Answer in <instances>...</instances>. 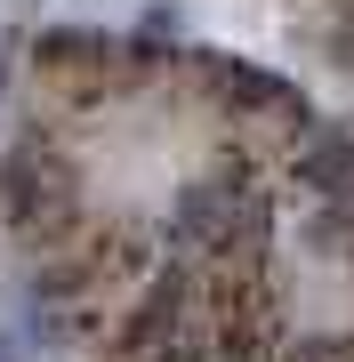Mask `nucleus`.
Listing matches in <instances>:
<instances>
[{
	"instance_id": "1",
	"label": "nucleus",
	"mask_w": 354,
	"mask_h": 362,
	"mask_svg": "<svg viewBox=\"0 0 354 362\" xmlns=\"http://www.w3.org/2000/svg\"><path fill=\"white\" fill-rule=\"evenodd\" d=\"M0 209H8V226H25V233H65L81 218L73 161L49 153V145H16V153L0 161Z\"/></svg>"
},
{
	"instance_id": "2",
	"label": "nucleus",
	"mask_w": 354,
	"mask_h": 362,
	"mask_svg": "<svg viewBox=\"0 0 354 362\" xmlns=\"http://www.w3.org/2000/svg\"><path fill=\"white\" fill-rule=\"evenodd\" d=\"M298 177H306V185H346V177H354V137L322 129V145L298 161Z\"/></svg>"
},
{
	"instance_id": "3",
	"label": "nucleus",
	"mask_w": 354,
	"mask_h": 362,
	"mask_svg": "<svg viewBox=\"0 0 354 362\" xmlns=\"http://www.w3.org/2000/svg\"><path fill=\"white\" fill-rule=\"evenodd\" d=\"M338 362H354V338H338Z\"/></svg>"
}]
</instances>
